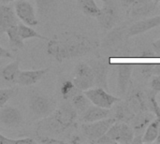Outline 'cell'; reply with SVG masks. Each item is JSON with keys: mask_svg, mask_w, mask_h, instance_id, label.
<instances>
[{"mask_svg": "<svg viewBox=\"0 0 160 144\" xmlns=\"http://www.w3.org/2000/svg\"><path fill=\"white\" fill-rule=\"evenodd\" d=\"M100 46V41L78 32H64L49 38L46 52L53 60L63 63L77 57L95 52Z\"/></svg>", "mask_w": 160, "mask_h": 144, "instance_id": "1", "label": "cell"}, {"mask_svg": "<svg viewBox=\"0 0 160 144\" xmlns=\"http://www.w3.org/2000/svg\"><path fill=\"white\" fill-rule=\"evenodd\" d=\"M79 113L70 102L63 103L49 116L41 119L37 127L38 135L59 136L78 126Z\"/></svg>", "mask_w": 160, "mask_h": 144, "instance_id": "2", "label": "cell"}, {"mask_svg": "<svg viewBox=\"0 0 160 144\" xmlns=\"http://www.w3.org/2000/svg\"><path fill=\"white\" fill-rule=\"evenodd\" d=\"M28 108L35 118L43 119L52 114L57 106L56 101L52 97L33 92L28 99Z\"/></svg>", "mask_w": 160, "mask_h": 144, "instance_id": "3", "label": "cell"}, {"mask_svg": "<svg viewBox=\"0 0 160 144\" xmlns=\"http://www.w3.org/2000/svg\"><path fill=\"white\" fill-rule=\"evenodd\" d=\"M72 81L82 92L95 86V76L91 66L85 62H79L74 67Z\"/></svg>", "mask_w": 160, "mask_h": 144, "instance_id": "4", "label": "cell"}, {"mask_svg": "<svg viewBox=\"0 0 160 144\" xmlns=\"http://www.w3.org/2000/svg\"><path fill=\"white\" fill-rule=\"evenodd\" d=\"M116 122L114 118H105L93 123H82L81 130L82 135L92 143L107 133L109 128Z\"/></svg>", "mask_w": 160, "mask_h": 144, "instance_id": "5", "label": "cell"}, {"mask_svg": "<svg viewBox=\"0 0 160 144\" xmlns=\"http://www.w3.org/2000/svg\"><path fill=\"white\" fill-rule=\"evenodd\" d=\"M84 94L93 105L104 109H111L115 103L121 100L119 97L111 95L107 90L101 87H92L84 91Z\"/></svg>", "mask_w": 160, "mask_h": 144, "instance_id": "6", "label": "cell"}, {"mask_svg": "<svg viewBox=\"0 0 160 144\" xmlns=\"http://www.w3.org/2000/svg\"><path fill=\"white\" fill-rule=\"evenodd\" d=\"M16 16L24 24L29 26H36L38 24L35 8L28 0H16L14 5Z\"/></svg>", "mask_w": 160, "mask_h": 144, "instance_id": "7", "label": "cell"}, {"mask_svg": "<svg viewBox=\"0 0 160 144\" xmlns=\"http://www.w3.org/2000/svg\"><path fill=\"white\" fill-rule=\"evenodd\" d=\"M116 143H132L134 138V130L128 124L115 122L106 133Z\"/></svg>", "mask_w": 160, "mask_h": 144, "instance_id": "8", "label": "cell"}, {"mask_svg": "<svg viewBox=\"0 0 160 144\" xmlns=\"http://www.w3.org/2000/svg\"><path fill=\"white\" fill-rule=\"evenodd\" d=\"M0 125L8 128H18L23 125V116L19 109L5 105L0 109Z\"/></svg>", "mask_w": 160, "mask_h": 144, "instance_id": "9", "label": "cell"}, {"mask_svg": "<svg viewBox=\"0 0 160 144\" xmlns=\"http://www.w3.org/2000/svg\"><path fill=\"white\" fill-rule=\"evenodd\" d=\"M97 19L103 30H112L118 22V14L114 5L112 4V2L106 3L102 8H100V13Z\"/></svg>", "mask_w": 160, "mask_h": 144, "instance_id": "10", "label": "cell"}, {"mask_svg": "<svg viewBox=\"0 0 160 144\" xmlns=\"http://www.w3.org/2000/svg\"><path fill=\"white\" fill-rule=\"evenodd\" d=\"M94 76H95V86L101 87L105 90H109L108 86V74H109V64L102 59H95L89 62Z\"/></svg>", "mask_w": 160, "mask_h": 144, "instance_id": "11", "label": "cell"}, {"mask_svg": "<svg viewBox=\"0 0 160 144\" xmlns=\"http://www.w3.org/2000/svg\"><path fill=\"white\" fill-rule=\"evenodd\" d=\"M158 3L154 0L149 1H138L128 7L127 15L131 19H138L142 17H148L156 10Z\"/></svg>", "mask_w": 160, "mask_h": 144, "instance_id": "12", "label": "cell"}, {"mask_svg": "<svg viewBox=\"0 0 160 144\" xmlns=\"http://www.w3.org/2000/svg\"><path fill=\"white\" fill-rule=\"evenodd\" d=\"M127 101L135 113L151 112L149 108L148 95L141 89H134L132 92H130Z\"/></svg>", "mask_w": 160, "mask_h": 144, "instance_id": "13", "label": "cell"}, {"mask_svg": "<svg viewBox=\"0 0 160 144\" xmlns=\"http://www.w3.org/2000/svg\"><path fill=\"white\" fill-rule=\"evenodd\" d=\"M128 29L125 27H116L110 31L100 42V46L105 49H116L128 37Z\"/></svg>", "mask_w": 160, "mask_h": 144, "instance_id": "14", "label": "cell"}, {"mask_svg": "<svg viewBox=\"0 0 160 144\" xmlns=\"http://www.w3.org/2000/svg\"><path fill=\"white\" fill-rule=\"evenodd\" d=\"M50 68H41L37 70H20L15 84L21 86H31L38 82L48 72Z\"/></svg>", "mask_w": 160, "mask_h": 144, "instance_id": "15", "label": "cell"}, {"mask_svg": "<svg viewBox=\"0 0 160 144\" xmlns=\"http://www.w3.org/2000/svg\"><path fill=\"white\" fill-rule=\"evenodd\" d=\"M18 24V18L15 10L11 6L8 4L0 5V36L5 34L7 30L12 26Z\"/></svg>", "mask_w": 160, "mask_h": 144, "instance_id": "16", "label": "cell"}, {"mask_svg": "<svg viewBox=\"0 0 160 144\" xmlns=\"http://www.w3.org/2000/svg\"><path fill=\"white\" fill-rule=\"evenodd\" d=\"M158 26H160V15L154 16V17L144 19V20L135 22L128 29V37L137 36V35L145 33Z\"/></svg>", "mask_w": 160, "mask_h": 144, "instance_id": "17", "label": "cell"}, {"mask_svg": "<svg viewBox=\"0 0 160 144\" xmlns=\"http://www.w3.org/2000/svg\"><path fill=\"white\" fill-rule=\"evenodd\" d=\"M155 118L156 115L152 112L136 113V115L130 122L131 127L134 130V136H143L146 127Z\"/></svg>", "mask_w": 160, "mask_h": 144, "instance_id": "18", "label": "cell"}, {"mask_svg": "<svg viewBox=\"0 0 160 144\" xmlns=\"http://www.w3.org/2000/svg\"><path fill=\"white\" fill-rule=\"evenodd\" d=\"M110 114V109H104L94 105L90 106L84 112H82L79 119L82 123H93L96 121L108 118Z\"/></svg>", "mask_w": 160, "mask_h": 144, "instance_id": "19", "label": "cell"}, {"mask_svg": "<svg viewBox=\"0 0 160 144\" xmlns=\"http://www.w3.org/2000/svg\"><path fill=\"white\" fill-rule=\"evenodd\" d=\"M133 66L131 64H120L117 70V84L119 93L125 95L130 82Z\"/></svg>", "mask_w": 160, "mask_h": 144, "instance_id": "20", "label": "cell"}, {"mask_svg": "<svg viewBox=\"0 0 160 144\" xmlns=\"http://www.w3.org/2000/svg\"><path fill=\"white\" fill-rule=\"evenodd\" d=\"M136 113L134 111L131 109L128 101H118V104L116 105L115 112H114V119L116 122H121V123H126L129 124Z\"/></svg>", "mask_w": 160, "mask_h": 144, "instance_id": "21", "label": "cell"}, {"mask_svg": "<svg viewBox=\"0 0 160 144\" xmlns=\"http://www.w3.org/2000/svg\"><path fill=\"white\" fill-rule=\"evenodd\" d=\"M20 72V59L17 58L10 64L3 67L0 69V77L10 83H15Z\"/></svg>", "mask_w": 160, "mask_h": 144, "instance_id": "22", "label": "cell"}, {"mask_svg": "<svg viewBox=\"0 0 160 144\" xmlns=\"http://www.w3.org/2000/svg\"><path fill=\"white\" fill-rule=\"evenodd\" d=\"M6 34L8 35V44L9 47L13 51H18V50H22L24 48V43L22 38L20 36L19 30H18V24L10 26Z\"/></svg>", "mask_w": 160, "mask_h": 144, "instance_id": "23", "label": "cell"}, {"mask_svg": "<svg viewBox=\"0 0 160 144\" xmlns=\"http://www.w3.org/2000/svg\"><path fill=\"white\" fill-rule=\"evenodd\" d=\"M70 103L79 114H82V112H84L91 106L90 100L88 99V97L85 96L84 93L83 94L82 93V91L78 92L76 95H74L71 97Z\"/></svg>", "mask_w": 160, "mask_h": 144, "instance_id": "24", "label": "cell"}, {"mask_svg": "<svg viewBox=\"0 0 160 144\" xmlns=\"http://www.w3.org/2000/svg\"><path fill=\"white\" fill-rule=\"evenodd\" d=\"M78 7L82 13L89 17H98L100 13V8L95 0H78Z\"/></svg>", "mask_w": 160, "mask_h": 144, "instance_id": "25", "label": "cell"}, {"mask_svg": "<svg viewBox=\"0 0 160 144\" xmlns=\"http://www.w3.org/2000/svg\"><path fill=\"white\" fill-rule=\"evenodd\" d=\"M78 92H80V90L76 87L73 81L65 79L61 82L59 86V93L64 100L71 99V97L74 95H76Z\"/></svg>", "mask_w": 160, "mask_h": 144, "instance_id": "26", "label": "cell"}, {"mask_svg": "<svg viewBox=\"0 0 160 144\" xmlns=\"http://www.w3.org/2000/svg\"><path fill=\"white\" fill-rule=\"evenodd\" d=\"M159 133V124L157 118H155L146 127L143 136L142 141L143 143H152L157 142V139L158 137Z\"/></svg>", "mask_w": 160, "mask_h": 144, "instance_id": "27", "label": "cell"}, {"mask_svg": "<svg viewBox=\"0 0 160 144\" xmlns=\"http://www.w3.org/2000/svg\"><path fill=\"white\" fill-rule=\"evenodd\" d=\"M18 30H19L20 36L22 38V40H26V39H30V38H38V39L47 40V41L49 40V38L47 37L38 34L31 26L26 25L24 23H18Z\"/></svg>", "mask_w": 160, "mask_h": 144, "instance_id": "28", "label": "cell"}, {"mask_svg": "<svg viewBox=\"0 0 160 144\" xmlns=\"http://www.w3.org/2000/svg\"><path fill=\"white\" fill-rule=\"evenodd\" d=\"M35 2L42 18L49 16L57 6V0H35Z\"/></svg>", "mask_w": 160, "mask_h": 144, "instance_id": "29", "label": "cell"}, {"mask_svg": "<svg viewBox=\"0 0 160 144\" xmlns=\"http://www.w3.org/2000/svg\"><path fill=\"white\" fill-rule=\"evenodd\" d=\"M141 72L145 78L160 75V64H143L142 65Z\"/></svg>", "mask_w": 160, "mask_h": 144, "instance_id": "30", "label": "cell"}, {"mask_svg": "<svg viewBox=\"0 0 160 144\" xmlns=\"http://www.w3.org/2000/svg\"><path fill=\"white\" fill-rule=\"evenodd\" d=\"M17 88H7L0 89V109L5 106L9 99L17 95Z\"/></svg>", "mask_w": 160, "mask_h": 144, "instance_id": "31", "label": "cell"}, {"mask_svg": "<svg viewBox=\"0 0 160 144\" xmlns=\"http://www.w3.org/2000/svg\"><path fill=\"white\" fill-rule=\"evenodd\" d=\"M37 142L42 144H60L65 143L64 141L60 139H56L55 137L50 136V135H38Z\"/></svg>", "mask_w": 160, "mask_h": 144, "instance_id": "32", "label": "cell"}, {"mask_svg": "<svg viewBox=\"0 0 160 144\" xmlns=\"http://www.w3.org/2000/svg\"><path fill=\"white\" fill-rule=\"evenodd\" d=\"M150 86L154 92L160 93V75H157L153 77L150 82Z\"/></svg>", "mask_w": 160, "mask_h": 144, "instance_id": "33", "label": "cell"}, {"mask_svg": "<svg viewBox=\"0 0 160 144\" xmlns=\"http://www.w3.org/2000/svg\"><path fill=\"white\" fill-rule=\"evenodd\" d=\"M94 143L98 144H114L116 143L113 140H112L107 134H104L103 136H101L100 138H98Z\"/></svg>", "mask_w": 160, "mask_h": 144, "instance_id": "34", "label": "cell"}, {"mask_svg": "<svg viewBox=\"0 0 160 144\" xmlns=\"http://www.w3.org/2000/svg\"><path fill=\"white\" fill-rule=\"evenodd\" d=\"M140 56L142 57V58H153V57H156L157 54H156V52H155V51L153 49H146V50H144L143 52H141Z\"/></svg>", "mask_w": 160, "mask_h": 144, "instance_id": "35", "label": "cell"}, {"mask_svg": "<svg viewBox=\"0 0 160 144\" xmlns=\"http://www.w3.org/2000/svg\"><path fill=\"white\" fill-rule=\"evenodd\" d=\"M38 142L32 138H23V139H16L15 144H36Z\"/></svg>", "mask_w": 160, "mask_h": 144, "instance_id": "36", "label": "cell"}, {"mask_svg": "<svg viewBox=\"0 0 160 144\" xmlns=\"http://www.w3.org/2000/svg\"><path fill=\"white\" fill-rule=\"evenodd\" d=\"M0 58H8V59H12L13 55L5 48H3L2 46H0Z\"/></svg>", "mask_w": 160, "mask_h": 144, "instance_id": "37", "label": "cell"}, {"mask_svg": "<svg viewBox=\"0 0 160 144\" xmlns=\"http://www.w3.org/2000/svg\"><path fill=\"white\" fill-rule=\"evenodd\" d=\"M0 144H15V140L5 137L0 133Z\"/></svg>", "mask_w": 160, "mask_h": 144, "instance_id": "38", "label": "cell"}, {"mask_svg": "<svg viewBox=\"0 0 160 144\" xmlns=\"http://www.w3.org/2000/svg\"><path fill=\"white\" fill-rule=\"evenodd\" d=\"M152 49L155 51L157 56H160V38L152 43Z\"/></svg>", "mask_w": 160, "mask_h": 144, "instance_id": "39", "label": "cell"}, {"mask_svg": "<svg viewBox=\"0 0 160 144\" xmlns=\"http://www.w3.org/2000/svg\"><path fill=\"white\" fill-rule=\"evenodd\" d=\"M138 1H142V0H121L123 6L125 7H128L129 6H131L132 4H134V3H136Z\"/></svg>", "mask_w": 160, "mask_h": 144, "instance_id": "40", "label": "cell"}, {"mask_svg": "<svg viewBox=\"0 0 160 144\" xmlns=\"http://www.w3.org/2000/svg\"><path fill=\"white\" fill-rule=\"evenodd\" d=\"M80 142H81V140H80V138H79L78 136H74V137H73V139L70 141V142H71V143H75V144L79 143Z\"/></svg>", "mask_w": 160, "mask_h": 144, "instance_id": "41", "label": "cell"}, {"mask_svg": "<svg viewBox=\"0 0 160 144\" xmlns=\"http://www.w3.org/2000/svg\"><path fill=\"white\" fill-rule=\"evenodd\" d=\"M14 1H16V0H0V2L2 4H9L11 2H14Z\"/></svg>", "mask_w": 160, "mask_h": 144, "instance_id": "42", "label": "cell"}, {"mask_svg": "<svg viewBox=\"0 0 160 144\" xmlns=\"http://www.w3.org/2000/svg\"><path fill=\"white\" fill-rule=\"evenodd\" d=\"M101 2H103L104 4H106V3H110V2H112V0H100Z\"/></svg>", "mask_w": 160, "mask_h": 144, "instance_id": "43", "label": "cell"}, {"mask_svg": "<svg viewBox=\"0 0 160 144\" xmlns=\"http://www.w3.org/2000/svg\"><path fill=\"white\" fill-rule=\"evenodd\" d=\"M158 100V104H159V106H160V96L158 97V99H157Z\"/></svg>", "mask_w": 160, "mask_h": 144, "instance_id": "44", "label": "cell"}, {"mask_svg": "<svg viewBox=\"0 0 160 144\" xmlns=\"http://www.w3.org/2000/svg\"><path fill=\"white\" fill-rule=\"evenodd\" d=\"M154 1H155L156 3H158H158H159V2H160V0H154Z\"/></svg>", "mask_w": 160, "mask_h": 144, "instance_id": "45", "label": "cell"}]
</instances>
